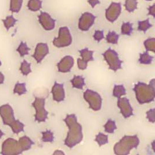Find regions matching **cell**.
Listing matches in <instances>:
<instances>
[{"instance_id": "6da1fadb", "label": "cell", "mask_w": 155, "mask_h": 155, "mask_svg": "<svg viewBox=\"0 0 155 155\" xmlns=\"http://www.w3.org/2000/svg\"><path fill=\"white\" fill-rule=\"evenodd\" d=\"M64 121L69 128L64 143L68 148H73L83 140L82 126L78 123L77 117L74 114H68Z\"/></svg>"}, {"instance_id": "7a4b0ae2", "label": "cell", "mask_w": 155, "mask_h": 155, "mask_svg": "<svg viewBox=\"0 0 155 155\" xmlns=\"http://www.w3.org/2000/svg\"><path fill=\"white\" fill-rule=\"evenodd\" d=\"M155 79H152L149 84L138 82L135 85L133 90L135 97L141 105L152 102L155 98Z\"/></svg>"}, {"instance_id": "3957f363", "label": "cell", "mask_w": 155, "mask_h": 155, "mask_svg": "<svg viewBox=\"0 0 155 155\" xmlns=\"http://www.w3.org/2000/svg\"><path fill=\"white\" fill-rule=\"evenodd\" d=\"M0 115L2 117L4 124L10 126L15 134H19L24 131L25 125L19 120H15L14 110L8 104L0 107Z\"/></svg>"}, {"instance_id": "277c9868", "label": "cell", "mask_w": 155, "mask_h": 155, "mask_svg": "<svg viewBox=\"0 0 155 155\" xmlns=\"http://www.w3.org/2000/svg\"><path fill=\"white\" fill-rule=\"evenodd\" d=\"M139 144L140 139L137 135H124L114 145V153L117 155H128L130 151L134 148H137Z\"/></svg>"}, {"instance_id": "5b68a950", "label": "cell", "mask_w": 155, "mask_h": 155, "mask_svg": "<svg viewBox=\"0 0 155 155\" xmlns=\"http://www.w3.org/2000/svg\"><path fill=\"white\" fill-rule=\"evenodd\" d=\"M102 55L110 70L116 72L122 68L123 62L119 59L118 54L114 50L109 48L102 54Z\"/></svg>"}, {"instance_id": "8992f818", "label": "cell", "mask_w": 155, "mask_h": 155, "mask_svg": "<svg viewBox=\"0 0 155 155\" xmlns=\"http://www.w3.org/2000/svg\"><path fill=\"white\" fill-rule=\"evenodd\" d=\"M52 42L57 48H64L71 45L72 37L68 28L62 27L59 28L58 37L55 38Z\"/></svg>"}, {"instance_id": "52a82bcc", "label": "cell", "mask_w": 155, "mask_h": 155, "mask_svg": "<svg viewBox=\"0 0 155 155\" xmlns=\"http://www.w3.org/2000/svg\"><path fill=\"white\" fill-rule=\"evenodd\" d=\"M83 97L88 104L90 108L94 111H98L102 107V99L98 92L87 89L84 92Z\"/></svg>"}, {"instance_id": "ba28073f", "label": "cell", "mask_w": 155, "mask_h": 155, "mask_svg": "<svg viewBox=\"0 0 155 155\" xmlns=\"http://www.w3.org/2000/svg\"><path fill=\"white\" fill-rule=\"evenodd\" d=\"M45 99L43 98L35 97L32 106L35 109V120L38 123L45 122L48 119V112L45 109Z\"/></svg>"}, {"instance_id": "9c48e42d", "label": "cell", "mask_w": 155, "mask_h": 155, "mask_svg": "<svg viewBox=\"0 0 155 155\" xmlns=\"http://www.w3.org/2000/svg\"><path fill=\"white\" fill-rule=\"evenodd\" d=\"M23 152L19 141L12 138H8L2 145L1 154L4 155H19Z\"/></svg>"}, {"instance_id": "30bf717a", "label": "cell", "mask_w": 155, "mask_h": 155, "mask_svg": "<svg viewBox=\"0 0 155 155\" xmlns=\"http://www.w3.org/2000/svg\"><path fill=\"white\" fill-rule=\"evenodd\" d=\"M121 12V5L118 2H112L106 9L105 16L108 21L113 23L119 17Z\"/></svg>"}, {"instance_id": "8fae6325", "label": "cell", "mask_w": 155, "mask_h": 155, "mask_svg": "<svg viewBox=\"0 0 155 155\" xmlns=\"http://www.w3.org/2000/svg\"><path fill=\"white\" fill-rule=\"evenodd\" d=\"M95 20V16L91 13L85 12L79 19L78 28L81 31H88L94 25Z\"/></svg>"}, {"instance_id": "7c38bea8", "label": "cell", "mask_w": 155, "mask_h": 155, "mask_svg": "<svg viewBox=\"0 0 155 155\" xmlns=\"http://www.w3.org/2000/svg\"><path fill=\"white\" fill-rule=\"evenodd\" d=\"M117 107L120 109V113L122 116L127 119L133 115V109L131 106L130 101L127 98H120L117 102Z\"/></svg>"}, {"instance_id": "4fadbf2b", "label": "cell", "mask_w": 155, "mask_h": 155, "mask_svg": "<svg viewBox=\"0 0 155 155\" xmlns=\"http://www.w3.org/2000/svg\"><path fill=\"white\" fill-rule=\"evenodd\" d=\"M49 51L47 44L40 42L36 45L35 52L31 57L35 59L37 64H40L44 58L49 54Z\"/></svg>"}, {"instance_id": "5bb4252c", "label": "cell", "mask_w": 155, "mask_h": 155, "mask_svg": "<svg viewBox=\"0 0 155 155\" xmlns=\"http://www.w3.org/2000/svg\"><path fill=\"white\" fill-rule=\"evenodd\" d=\"M38 18L40 23L45 30L50 31L55 28V21L48 13L42 12Z\"/></svg>"}, {"instance_id": "9a60e30c", "label": "cell", "mask_w": 155, "mask_h": 155, "mask_svg": "<svg viewBox=\"0 0 155 155\" xmlns=\"http://www.w3.org/2000/svg\"><path fill=\"white\" fill-rule=\"evenodd\" d=\"M74 63V61L73 57L69 55L65 56L57 64V67L59 72L64 73L69 72L73 68Z\"/></svg>"}, {"instance_id": "2e32d148", "label": "cell", "mask_w": 155, "mask_h": 155, "mask_svg": "<svg viewBox=\"0 0 155 155\" xmlns=\"http://www.w3.org/2000/svg\"><path fill=\"white\" fill-rule=\"evenodd\" d=\"M51 93L52 94L53 99L55 101L60 102L64 101L65 98V92L64 90V84L55 82L52 88Z\"/></svg>"}, {"instance_id": "e0dca14e", "label": "cell", "mask_w": 155, "mask_h": 155, "mask_svg": "<svg viewBox=\"0 0 155 155\" xmlns=\"http://www.w3.org/2000/svg\"><path fill=\"white\" fill-rule=\"evenodd\" d=\"M19 142L23 152L28 150L35 144V142L27 136H23L20 138Z\"/></svg>"}, {"instance_id": "ac0fdd59", "label": "cell", "mask_w": 155, "mask_h": 155, "mask_svg": "<svg viewBox=\"0 0 155 155\" xmlns=\"http://www.w3.org/2000/svg\"><path fill=\"white\" fill-rule=\"evenodd\" d=\"M72 86L74 88L83 90L85 85V79L81 76H74L71 80Z\"/></svg>"}, {"instance_id": "d6986e66", "label": "cell", "mask_w": 155, "mask_h": 155, "mask_svg": "<svg viewBox=\"0 0 155 155\" xmlns=\"http://www.w3.org/2000/svg\"><path fill=\"white\" fill-rule=\"evenodd\" d=\"M79 52H80V56L82 58V59L84 60L85 62H88L90 61H94V58H93L94 51H90L87 48H85L84 49L79 51Z\"/></svg>"}, {"instance_id": "ffe728a7", "label": "cell", "mask_w": 155, "mask_h": 155, "mask_svg": "<svg viewBox=\"0 0 155 155\" xmlns=\"http://www.w3.org/2000/svg\"><path fill=\"white\" fill-rule=\"evenodd\" d=\"M126 95V90L123 85H115L113 90V96L120 98L122 96Z\"/></svg>"}, {"instance_id": "44dd1931", "label": "cell", "mask_w": 155, "mask_h": 155, "mask_svg": "<svg viewBox=\"0 0 155 155\" xmlns=\"http://www.w3.org/2000/svg\"><path fill=\"white\" fill-rule=\"evenodd\" d=\"M28 7L31 11H38L42 7V1L41 0H29Z\"/></svg>"}, {"instance_id": "7402d4cb", "label": "cell", "mask_w": 155, "mask_h": 155, "mask_svg": "<svg viewBox=\"0 0 155 155\" xmlns=\"http://www.w3.org/2000/svg\"><path fill=\"white\" fill-rule=\"evenodd\" d=\"M153 57L150 56L148 51L145 52L140 55V59L138 60L140 64H150L152 63Z\"/></svg>"}, {"instance_id": "603a6c76", "label": "cell", "mask_w": 155, "mask_h": 155, "mask_svg": "<svg viewBox=\"0 0 155 155\" xmlns=\"http://www.w3.org/2000/svg\"><path fill=\"white\" fill-rule=\"evenodd\" d=\"M23 0H11L9 9L12 12L18 13L21 9Z\"/></svg>"}, {"instance_id": "cb8c5ba5", "label": "cell", "mask_w": 155, "mask_h": 155, "mask_svg": "<svg viewBox=\"0 0 155 155\" xmlns=\"http://www.w3.org/2000/svg\"><path fill=\"white\" fill-rule=\"evenodd\" d=\"M133 25L130 22L123 23L121 25V33L123 35H130L133 33Z\"/></svg>"}, {"instance_id": "d4e9b609", "label": "cell", "mask_w": 155, "mask_h": 155, "mask_svg": "<svg viewBox=\"0 0 155 155\" xmlns=\"http://www.w3.org/2000/svg\"><path fill=\"white\" fill-rule=\"evenodd\" d=\"M104 128L105 132L107 133L113 134L114 131L117 129L115 121L111 119H109L107 121L106 124L104 125Z\"/></svg>"}, {"instance_id": "484cf974", "label": "cell", "mask_w": 155, "mask_h": 155, "mask_svg": "<svg viewBox=\"0 0 155 155\" xmlns=\"http://www.w3.org/2000/svg\"><path fill=\"white\" fill-rule=\"evenodd\" d=\"M16 21H17V20L13 16V15L8 16L5 19L2 20L4 25L7 29V30H9V28L14 26Z\"/></svg>"}, {"instance_id": "4316f807", "label": "cell", "mask_w": 155, "mask_h": 155, "mask_svg": "<svg viewBox=\"0 0 155 155\" xmlns=\"http://www.w3.org/2000/svg\"><path fill=\"white\" fill-rule=\"evenodd\" d=\"M20 71L23 76H28L31 72V64L28 63L26 60H23V61L21 62Z\"/></svg>"}, {"instance_id": "83f0119b", "label": "cell", "mask_w": 155, "mask_h": 155, "mask_svg": "<svg viewBox=\"0 0 155 155\" xmlns=\"http://www.w3.org/2000/svg\"><path fill=\"white\" fill-rule=\"evenodd\" d=\"M138 1L137 0H126L125 8L129 12H133L137 8Z\"/></svg>"}, {"instance_id": "f1b7e54d", "label": "cell", "mask_w": 155, "mask_h": 155, "mask_svg": "<svg viewBox=\"0 0 155 155\" xmlns=\"http://www.w3.org/2000/svg\"><path fill=\"white\" fill-rule=\"evenodd\" d=\"M119 38V35H118L114 31H109L106 35V41L112 44H117Z\"/></svg>"}, {"instance_id": "f546056e", "label": "cell", "mask_w": 155, "mask_h": 155, "mask_svg": "<svg viewBox=\"0 0 155 155\" xmlns=\"http://www.w3.org/2000/svg\"><path fill=\"white\" fill-rule=\"evenodd\" d=\"M42 134L41 140L44 142H50L52 143L54 141V133L51 130H47L45 131H43Z\"/></svg>"}, {"instance_id": "4dcf8cb0", "label": "cell", "mask_w": 155, "mask_h": 155, "mask_svg": "<svg viewBox=\"0 0 155 155\" xmlns=\"http://www.w3.org/2000/svg\"><path fill=\"white\" fill-rule=\"evenodd\" d=\"M30 50V48H29L28 47L27 44L26 42H23V41L21 42L19 46L16 49V51L19 52V54H20L21 57H25V55H28V54H29L28 52H29Z\"/></svg>"}, {"instance_id": "1f68e13d", "label": "cell", "mask_w": 155, "mask_h": 155, "mask_svg": "<svg viewBox=\"0 0 155 155\" xmlns=\"http://www.w3.org/2000/svg\"><path fill=\"white\" fill-rule=\"evenodd\" d=\"M26 85V83H16L15 85L14 93L18 94L19 95H21L26 94L27 92Z\"/></svg>"}, {"instance_id": "d6a6232c", "label": "cell", "mask_w": 155, "mask_h": 155, "mask_svg": "<svg viewBox=\"0 0 155 155\" xmlns=\"http://www.w3.org/2000/svg\"><path fill=\"white\" fill-rule=\"evenodd\" d=\"M95 141L98 143L99 147H101L108 143V136L102 133H99L96 135Z\"/></svg>"}, {"instance_id": "836d02e7", "label": "cell", "mask_w": 155, "mask_h": 155, "mask_svg": "<svg viewBox=\"0 0 155 155\" xmlns=\"http://www.w3.org/2000/svg\"><path fill=\"white\" fill-rule=\"evenodd\" d=\"M152 27V25L150 23L149 19L147 20H145V21H138V30L139 31L145 33L148 29H149Z\"/></svg>"}, {"instance_id": "e575fe53", "label": "cell", "mask_w": 155, "mask_h": 155, "mask_svg": "<svg viewBox=\"0 0 155 155\" xmlns=\"http://www.w3.org/2000/svg\"><path fill=\"white\" fill-rule=\"evenodd\" d=\"M145 49L148 51L155 52V38H149L143 42Z\"/></svg>"}, {"instance_id": "d590c367", "label": "cell", "mask_w": 155, "mask_h": 155, "mask_svg": "<svg viewBox=\"0 0 155 155\" xmlns=\"http://www.w3.org/2000/svg\"><path fill=\"white\" fill-rule=\"evenodd\" d=\"M155 109H151L147 112V118L149 122L154 123H155Z\"/></svg>"}, {"instance_id": "8d00e7d4", "label": "cell", "mask_w": 155, "mask_h": 155, "mask_svg": "<svg viewBox=\"0 0 155 155\" xmlns=\"http://www.w3.org/2000/svg\"><path fill=\"white\" fill-rule=\"evenodd\" d=\"M93 37L94 40H96L97 42H100L104 38V31L101 30H96L95 31L94 35H93Z\"/></svg>"}, {"instance_id": "74e56055", "label": "cell", "mask_w": 155, "mask_h": 155, "mask_svg": "<svg viewBox=\"0 0 155 155\" xmlns=\"http://www.w3.org/2000/svg\"><path fill=\"white\" fill-rule=\"evenodd\" d=\"M87 64L88 62H85L84 60L80 58L78 59V68L80 70H85L87 68Z\"/></svg>"}, {"instance_id": "f35d334b", "label": "cell", "mask_w": 155, "mask_h": 155, "mask_svg": "<svg viewBox=\"0 0 155 155\" xmlns=\"http://www.w3.org/2000/svg\"><path fill=\"white\" fill-rule=\"evenodd\" d=\"M148 11H149V13L148 15H152L153 18L155 17V4H153L152 6L149 7L148 8Z\"/></svg>"}, {"instance_id": "ab89813d", "label": "cell", "mask_w": 155, "mask_h": 155, "mask_svg": "<svg viewBox=\"0 0 155 155\" xmlns=\"http://www.w3.org/2000/svg\"><path fill=\"white\" fill-rule=\"evenodd\" d=\"M88 2L92 8H94L97 5L100 4L99 0H88Z\"/></svg>"}, {"instance_id": "60d3db41", "label": "cell", "mask_w": 155, "mask_h": 155, "mask_svg": "<svg viewBox=\"0 0 155 155\" xmlns=\"http://www.w3.org/2000/svg\"><path fill=\"white\" fill-rule=\"evenodd\" d=\"M4 80H5V78H4V74L0 72V84L4 83Z\"/></svg>"}, {"instance_id": "b9f144b4", "label": "cell", "mask_w": 155, "mask_h": 155, "mask_svg": "<svg viewBox=\"0 0 155 155\" xmlns=\"http://www.w3.org/2000/svg\"><path fill=\"white\" fill-rule=\"evenodd\" d=\"M54 155H64V152L60 150H57L55 152L53 153Z\"/></svg>"}, {"instance_id": "7bdbcfd3", "label": "cell", "mask_w": 155, "mask_h": 155, "mask_svg": "<svg viewBox=\"0 0 155 155\" xmlns=\"http://www.w3.org/2000/svg\"><path fill=\"white\" fill-rule=\"evenodd\" d=\"M4 133L0 130V139L2 138V137L3 136V135H4Z\"/></svg>"}, {"instance_id": "ee69618b", "label": "cell", "mask_w": 155, "mask_h": 155, "mask_svg": "<svg viewBox=\"0 0 155 155\" xmlns=\"http://www.w3.org/2000/svg\"><path fill=\"white\" fill-rule=\"evenodd\" d=\"M145 1H152V0H145Z\"/></svg>"}]
</instances>
